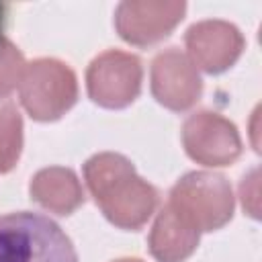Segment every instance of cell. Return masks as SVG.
Returning a JSON list of instances; mask_svg holds the SVG:
<instances>
[{"label":"cell","instance_id":"cell-2","mask_svg":"<svg viewBox=\"0 0 262 262\" xmlns=\"http://www.w3.org/2000/svg\"><path fill=\"white\" fill-rule=\"evenodd\" d=\"M0 262H78V254L53 219L18 211L0 217Z\"/></svg>","mask_w":262,"mask_h":262},{"label":"cell","instance_id":"cell-14","mask_svg":"<svg viewBox=\"0 0 262 262\" xmlns=\"http://www.w3.org/2000/svg\"><path fill=\"white\" fill-rule=\"evenodd\" d=\"M113 262H141L139 258H119V260H113Z\"/></svg>","mask_w":262,"mask_h":262},{"label":"cell","instance_id":"cell-1","mask_svg":"<svg viewBox=\"0 0 262 262\" xmlns=\"http://www.w3.org/2000/svg\"><path fill=\"white\" fill-rule=\"evenodd\" d=\"M84 180L102 215L119 229L137 231L156 213L158 190L121 154L100 151L88 158Z\"/></svg>","mask_w":262,"mask_h":262},{"label":"cell","instance_id":"cell-15","mask_svg":"<svg viewBox=\"0 0 262 262\" xmlns=\"http://www.w3.org/2000/svg\"><path fill=\"white\" fill-rule=\"evenodd\" d=\"M2 20H4V6L0 4V29H2Z\"/></svg>","mask_w":262,"mask_h":262},{"label":"cell","instance_id":"cell-9","mask_svg":"<svg viewBox=\"0 0 262 262\" xmlns=\"http://www.w3.org/2000/svg\"><path fill=\"white\" fill-rule=\"evenodd\" d=\"M188 59L196 70L207 74H221L229 70L244 51V35L227 20L209 18L188 27L184 35Z\"/></svg>","mask_w":262,"mask_h":262},{"label":"cell","instance_id":"cell-3","mask_svg":"<svg viewBox=\"0 0 262 262\" xmlns=\"http://www.w3.org/2000/svg\"><path fill=\"white\" fill-rule=\"evenodd\" d=\"M168 205L199 233L221 229L231 221L235 209L229 180L207 170L184 174L172 186Z\"/></svg>","mask_w":262,"mask_h":262},{"label":"cell","instance_id":"cell-13","mask_svg":"<svg viewBox=\"0 0 262 262\" xmlns=\"http://www.w3.org/2000/svg\"><path fill=\"white\" fill-rule=\"evenodd\" d=\"M27 63L20 49L0 35V98H6L23 78Z\"/></svg>","mask_w":262,"mask_h":262},{"label":"cell","instance_id":"cell-4","mask_svg":"<svg viewBox=\"0 0 262 262\" xmlns=\"http://www.w3.org/2000/svg\"><path fill=\"white\" fill-rule=\"evenodd\" d=\"M20 104L35 121H57L78 100L74 70L53 57H39L27 63L18 84Z\"/></svg>","mask_w":262,"mask_h":262},{"label":"cell","instance_id":"cell-10","mask_svg":"<svg viewBox=\"0 0 262 262\" xmlns=\"http://www.w3.org/2000/svg\"><path fill=\"white\" fill-rule=\"evenodd\" d=\"M29 194L39 207L61 217L84 205V190L76 172L63 166L41 168L31 178Z\"/></svg>","mask_w":262,"mask_h":262},{"label":"cell","instance_id":"cell-11","mask_svg":"<svg viewBox=\"0 0 262 262\" xmlns=\"http://www.w3.org/2000/svg\"><path fill=\"white\" fill-rule=\"evenodd\" d=\"M199 239L201 233L166 203L151 225L147 248L158 262H184L196 250Z\"/></svg>","mask_w":262,"mask_h":262},{"label":"cell","instance_id":"cell-7","mask_svg":"<svg viewBox=\"0 0 262 262\" xmlns=\"http://www.w3.org/2000/svg\"><path fill=\"white\" fill-rule=\"evenodd\" d=\"M184 12V0H125L115 10V29L123 41L147 47L166 39Z\"/></svg>","mask_w":262,"mask_h":262},{"label":"cell","instance_id":"cell-5","mask_svg":"<svg viewBox=\"0 0 262 262\" xmlns=\"http://www.w3.org/2000/svg\"><path fill=\"white\" fill-rule=\"evenodd\" d=\"M143 66L133 53L108 49L96 55L86 70V90L102 108H125L141 92Z\"/></svg>","mask_w":262,"mask_h":262},{"label":"cell","instance_id":"cell-12","mask_svg":"<svg viewBox=\"0 0 262 262\" xmlns=\"http://www.w3.org/2000/svg\"><path fill=\"white\" fill-rule=\"evenodd\" d=\"M23 151V117L12 102L0 106V174L10 172Z\"/></svg>","mask_w":262,"mask_h":262},{"label":"cell","instance_id":"cell-6","mask_svg":"<svg viewBox=\"0 0 262 262\" xmlns=\"http://www.w3.org/2000/svg\"><path fill=\"white\" fill-rule=\"evenodd\" d=\"M182 145L190 160L211 168L229 166L242 154L235 125L213 111H196L184 121Z\"/></svg>","mask_w":262,"mask_h":262},{"label":"cell","instance_id":"cell-8","mask_svg":"<svg viewBox=\"0 0 262 262\" xmlns=\"http://www.w3.org/2000/svg\"><path fill=\"white\" fill-rule=\"evenodd\" d=\"M149 82L154 98L174 113L194 106L203 92L199 70L178 47H168L154 57Z\"/></svg>","mask_w":262,"mask_h":262}]
</instances>
